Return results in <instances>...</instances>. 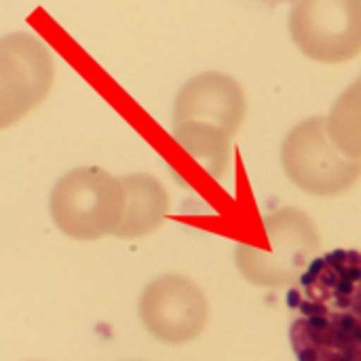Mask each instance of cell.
Wrapping results in <instances>:
<instances>
[{"instance_id": "7a4b0ae2", "label": "cell", "mask_w": 361, "mask_h": 361, "mask_svg": "<svg viewBox=\"0 0 361 361\" xmlns=\"http://www.w3.org/2000/svg\"><path fill=\"white\" fill-rule=\"evenodd\" d=\"M267 247L237 243L235 262L239 273L254 286H294L322 250L315 222L298 207H281L262 220Z\"/></svg>"}, {"instance_id": "6da1fadb", "label": "cell", "mask_w": 361, "mask_h": 361, "mask_svg": "<svg viewBox=\"0 0 361 361\" xmlns=\"http://www.w3.org/2000/svg\"><path fill=\"white\" fill-rule=\"evenodd\" d=\"M298 361H361V252L315 258L288 292Z\"/></svg>"}, {"instance_id": "5b68a950", "label": "cell", "mask_w": 361, "mask_h": 361, "mask_svg": "<svg viewBox=\"0 0 361 361\" xmlns=\"http://www.w3.org/2000/svg\"><path fill=\"white\" fill-rule=\"evenodd\" d=\"M55 61L49 47L30 32L0 38V129L34 112L51 93Z\"/></svg>"}, {"instance_id": "8992f818", "label": "cell", "mask_w": 361, "mask_h": 361, "mask_svg": "<svg viewBox=\"0 0 361 361\" xmlns=\"http://www.w3.org/2000/svg\"><path fill=\"white\" fill-rule=\"evenodd\" d=\"M290 34L313 61H351L361 53V0H294Z\"/></svg>"}, {"instance_id": "3957f363", "label": "cell", "mask_w": 361, "mask_h": 361, "mask_svg": "<svg viewBox=\"0 0 361 361\" xmlns=\"http://www.w3.org/2000/svg\"><path fill=\"white\" fill-rule=\"evenodd\" d=\"M49 212L70 239L95 241L114 235L125 214L123 182L102 167L72 169L55 184Z\"/></svg>"}, {"instance_id": "52a82bcc", "label": "cell", "mask_w": 361, "mask_h": 361, "mask_svg": "<svg viewBox=\"0 0 361 361\" xmlns=\"http://www.w3.org/2000/svg\"><path fill=\"white\" fill-rule=\"evenodd\" d=\"M140 319L157 341L186 345L201 336L209 322V305L201 288L178 273L150 281L140 298Z\"/></svg>"}, {"instance_id": "30bf717a", "label": "cell", "mask_w": 361, "mask_h": 361, "mask_svg": "<svg viewBox=\"0 0 361 361\" xmlns=\"http://www.w3.org/2000/svg\"><path fill=\"white\" fill-rule=\"evenodd\" d=\"M326 129L332 144L345 157L361 161V74L332 106Z\"/></svg>"}, {"instance_id": "9c48e42d", "label": "cell", "mask_w": 361, "mask_h": 361, "mask_svg": "<svg viewBox=\"0 0 361 361\" xmlns=\"http://www.w3.org/2000/svg\"><path fill=\"white\" fill-rule=\"evenodd\" d=\"M125 188V214L114 233L118 239H140L157 231L169 214V195L150 173L121 178Z\"/></svg>"}, {"instance_id": "ba28073f", "label": "cell", "mask_w": 361, "mask_h": 361, "mask_svg": "<svg viewBox=\"0 0 361 361\" xmlns=\"http://www.w3.org/2000/svg\"><path fill=\"white\" fill-rule=\"evenodd\" d=\"M247 114L243 87L228 74L203 72L190 78L178 93L173 127L235 137Z\"/></svg>"}, {"instance_id": "277c9868", "label": "cell", "mask_w": 361, "mask_h": 361, "mask_svg": "<svg viewBox=\"0 0 361 361\" xmlns=\"http://www.w3.org/2000/svg\"><path fill=\"white\" fill-rule=\"evenodd\" d=\"M281 163L294 186L313 197H336L361 178V161L345 157L330 140L326 118L298 123L283 140Z\"/></svg>"}]
</instances>
